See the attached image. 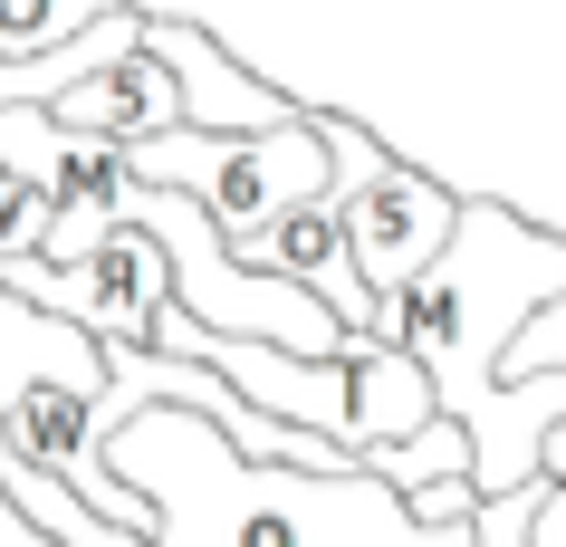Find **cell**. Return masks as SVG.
I'll list each match as a JSON object with an SVG mask.
<instances>
[{"mask_svg":"<svg viewBox=\"0 0 566 547\" xmlns=\"http://www.w3.org/2000/svg\"><path fill=\"white\" fill-rule=\"evenodd\" d=\"M106 471L154 499V547H480L471 518H422L385 471L250 461L192 403H145L106 432Z\"/></svg>","mask_w":566,"mask_h":547,"instance_id":"cell-2","label":"cell"},{"mask_svg":"<svg viewBox=\"0 0 566 547\" xmlns=\"http://www.w3.org/2000/svg\"><path fill=\"white\" fill-rule=\"evenodd\" d=\"M145 49L182 77V125H202V135H279V125L307 116L298 96H279L269 77H250L202 20H145Z\"/></svg>","mask_w":566,"mask_h":547,"instance_id":"cell-6","label":"cell"},{"mask_svg":"<svg viewBox=\"0 0 566 547\" xmlns=\"http://www.w3.org/2000/svg\"><path fill=\"white\" fill-rule=\"evenodd\" d=\"M547 481H566V423L547 432Z\"/></svg>","mask_w":566,"mask_h":547,"instance_id":"cell-16","label":"cell"},{"mask_svg":"<svg viewBox=\"0 0 566 547\" xmlns=\"http://www.w3.org/2000/svg\"><path fill=\"white\" fill-rule=\"evenodd\" d=\"M116 10L125 0H0V59H49V49L87 39Z\"/></svg>","mask_w":566,"mask_h":547,"instance_id":"cell-12","label":"cell"},{"mask_svg":"<svg viewBox=\"0 0 566 547\" xmlns=\"http://www.w3.org/2000/svg\"><path fill=\"white\" fill-rule=\"evenodd\" d=\"M365 471H385L403 499H422V490H442V481H471V432L451 423V413H432L413 442H385V452H365Z\"/></svg>","mask_w":566,"mask_h":547,"instance_id":"cell-11","label":"cell"},{"mask_svg":"<svg viewBox=\"0 0 566 547\" xmlns=\"http://www.w3.org/2000/svg\"><path fill=\"white\" fill-rule=\"evenodd\" d=\"M49 116L77 125V135H106V145H145V135H174L182 125V77L154 59V49H125V59H106L96 77H77Z\"/></svg>","mask_w":566,"mask_h":547,"instance_id":"cell-8","label":"cell"},{"mask_svg":"<svg viewBox=\"0 0 566 547\" xmlns=\"http://www.w3.org/2000/svg\"><path fill=\"white\" fill-rule=\"evenodd\" d=\"M336 202H346V241H356V270H365L375 298H403L451 250V231H461V192L432 182L422 164H385L375 182L336 192Z\"/></svg>","mask_w":566,"mask_h":547,"instance_id":"cell-5","label":"cell"},{"mask_svg":"<svg viewBox=\"0 0 566 547\" xmlns=\"http://www.w3.org/2000/svg\"><path fill=\"white\" fill-rule=\"evenodd\" d=\"M49 221H59L49 192H30V182L0 173V260H39V250H49Z\"/></svg>","mask_w":566,"mask_h":547,"instance_id":"cell-13","label":"cell"},{"mask_svg":"<svg viewBox=\"0 0 566 547\" xmlns=\"http://www.w3.org/2000/svg\"><path fill=\"white\" fill-rule=\"evenodd\" d=\"M566 288V241L500 202H461V231L432 270L385 298V327L403 356L432 375V395L471 432V481L480 499L547 481V432L566 423V375H518L509 385V346L537 307Z\"/></svg>","mask_w":566,"mask_h":547,"instance_id":"cell-1","label":"cell"},{"mask_svg":"<svg viewBox=\"0 0 566 547\" xmlns=\"http://www.w3.org/2000/svg\"><path fill=\"white\" fill-rule=\"evenodd\" d=\"M145 20L154 10H116V20H96L87 39H67L49 59H0V106H59L77 77H96V67L125 59V49H145Z\"/></svg>","mask_w":566,"mask_h":547,"instance_id":"cell-10","label":"cell"},{"mask_svg":"<svg viewBox=\"0 0 566 547\" xmlns=\"http://www.w3.org/2000/svg\"><path fill=\"white\" fill-rule=\"evenodd\" d=\"M240 260H250V270L298 278V288H317V298H327L356 336L385 327V298H375V288H365V270H356V241H346V202H336V192H317V202H298V212H279L260 241L240 250Z\"/></svg>","mask_w":566,"mask_h":547,"instance_id":"cell-7","label":"cell"},{"mask_svg":"<svg viewBox=\"0 0 566 547\" xmlns=\"http://www.w3.org/2000/svg\"><path fill=\"white\" fill-rule=\"evenodd\" d=\"M0 499L30 518L39 538H59V547H154V538H135V528H116L106 509H87L59 471H39V461L10 442V423H0Z\"/></svg>","mask_w":566,"mask_h":547,"instance_id":"cell-9","label":"cell"},{"mask_svg":"<svg viewBox=\"0 0 566 547\" xmlns=\"http://www.w3.org/2000/svg\"><path fill=\"white\" fill-rule=\"evenodd\" d=\"M537 499H547V481H528V490H500V499H480L471 538H480V547H528V518H537Z\"/></svg>","mask_w":566,"mask_h":547,"instance_id":"cell-15","label":"cell"},{"mask_svg":"<svg viewBox=\"0 0 566 547\" xmlns=\"http://www.w3.org/2000/svg\"><path fill=\"white\" fill-rule=\"evenodd\" d=\"M518 375H566V288L518 327V346H509V385H518Z\"/></svg>","mask_w":566,"mask_h":547,"instance_id":"cell-14","label":"cell"},{"mask_svg":"<svg viewBox=\"0 0 566 547\" xmlns=\"http://www.w3.org/2000/svg\"><path fill=\"white\" fill-rule=\"evenodd\" d=\"M135 182H164V192H192L211 212V231L231 250H250L279 212H298L336 182V154L317 135V106L279 135H202V125H174V135H145L125 145Z\"/></svg>","mask_w":566,"mask_h":547,"instance_id":"cell-3","label":"cell"},{"mask_svg":"<svg viewBox=\"0 0 566 547\" xmlns=\"http://www.w3.org/2000/svg\"><path fill=\"white\" fill-rule=\"evenodd\" d=\"M0 298H30L59 327H87L96 346H154V317L174 307V260L145 221H116L77 270L49 260H0Z\"/></svg>","mask_w":566,"mask_h":547,"instance_id":"cell-4","label":"cell"}]
</instances>
